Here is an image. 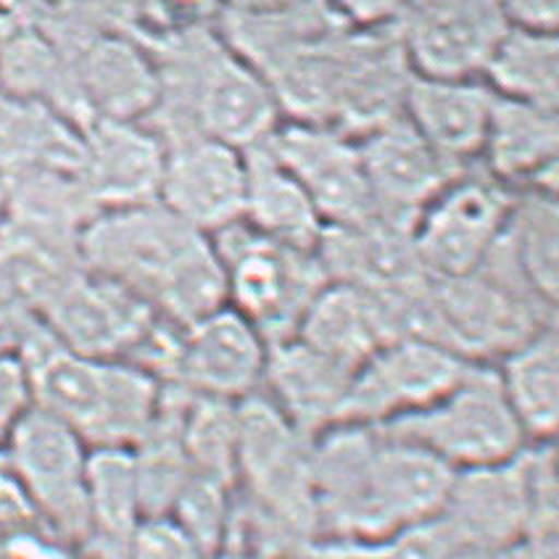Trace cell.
Returning a JSON list of instances; mask_svg holds the SVG:
<instances>
[{
	"mask_svg": "<svg viewBox=\"0 0 559 559\" xmlns=\"http://www.w3.org/2000/svg\"><path fill=\"white\" fill-rule=\"evenodd\" d=\"M454 469L372 425L343 423L311 441L317 542H378L438 518Z\"/></svg>",
	"mask_w": 559,
	"mask_h": 559,
	"instance_id": "6da1fadb",
	"label": "cell"
},
{
	"mask_svg": "<svg viewBox=\"0 0 559 559\" xmlns=\"http://www.w3.org/2000/svg\"><path fill=\"white\" fill-rule=\"evenodd\" d=\"M80 259L87 272L130 288L177 328L227 307L212 238L158 201L95 214L80 233Z\"/></svg>",
	"mask_w": 559,
	"mask_h": 559,
	"instance_id": "7a4b0ae2",
	"label": "cell"
},
{
	"mask_svg": "<svg viewBox=\"0 0 559 559\" xmlns=\"http://www.w3.org/2000/svg\"><path fill=\"white\" fill-rule=\"evenodd\" d=\"M158 74V104L148 122L167 140L206 135L249 148L283 122L275 95L217 24H186L140 37Z\"/></svg>",
	"mask_w": 559,
	"mask_h": 559,
	"instance_id": "3957f363",
	"label": "cell"
},
{
	"mask_svg": "<svg viewBox=\"0 0 559 559\" xmlns=\"http://www.w3.org/2000/svg\"><path fill=\"white\" fill-rule=\"evenodd\" d=\"M27 361L37 409L61 419L91 449H132L162 409L164 385L119 359L69 352L43 330L19 348Z\"/></svg>",
	"mask_w": 559,
	"mask_h": 559,
	"instance_id": "277c9868",
	"label": "cell"
},
{
	"mask_svg": "<svg viewBox=\"0 0 559 559\" xmlns=\"http://www.w3.org/2000/svg\"><path fill=\"white\" fill-rule=\"evenodd\" d=\"M372 428L415 443L454 473L501 465L528 447L493 365H469L430 406Z\"/></svg>",
	"mask_w": 559,
	"mask_h": 559,
	"instance_id": "5b68a950",
	"label": "cell"
},
{
	"mask_svg": "<svg viewBox=\"0 0 559 559\" xmlns=\"http://www.w3.org/2000/svg\"><path fill=\"white\" fill-rule=\"evenodd\" d=\"M225 270L227 307L270 343L294 338L320 290L330 283L317 249L280 243L257 233L243 219L212 235Z\"/></svg>",
	"mask_w": 559,
	"mask_h": 559,
	"instance_id": "8992f818",
	"label": "cell"
},
{
	"mask_svg": "<svg viewBox=\"0 0 559 559\" xmlns=\"http://www.w3.org/2000/svg\"><path fill=\"white\" fill-rule=\"evenodd\" d=\"M433 294L447 346L475 365H497L538 330L557 325V307L533 294L497 246L469 275L433 280Z\"/></svg>",
	"mask_w": 559,
	"mask_h": 559,
	"instance_id": "52a82bcc",
	"label": "cell"
},
{
	"mask_svg": "<svg viewBox=\"0 0 559 559\" xmlns=\"http://www.w3.org/2000/svg\"><path fill=\"white\" fill-rule=\"evenodd\" d=\"M235 488L290 525L307 542H317L311 438L290 423L262 391L240 399Z\"/></svg>",
	"mask_w": 559,
	"mask_h": 559,
	"instance_id": "ba28073f",
	"label": "cell"
},
{
	"mask_svg": "<svg viewBox=\"0 0 559 559\" xmlns=\"http://www.w3.org/2000/svg\"><path fill=\"white\" fill-rule=\"evenodd\" d=\"M3 462L50 536L85 551L91 447L61 419L32 409L3 443Z\"/></svg>",
	"mask_w": 559,
	"mask_h": 559,
	"instance_id": "9c48e42d",
	"label": "cell"
},
{
	"mask_svg": "<svg viewBox=\"0 0 559 559\" xmlns=\"http://www.w3.org/2000/svg\"><path fill=\"white\" fill-rule=\"evenodd\" d=\"M512 199L478 164L460 171L415 217L412 238L425 275L449 280L478 270L504 230Z\"/></svg>",
	"mask_w": 559,
	"mask_h": 559,
	"instance_id": "30bf717a",
	"label": "cell"
},
{
	"mask_svg": "<svg viewBox=\"0 0 559 559\" xmlns=\"http://www.w3.org/2000/svg\"><path fill=\"white\" fill-rule=\"evenodd\" d=\"M37 22V19H35ZM63 50L85 122H145L158 104V74L145 46L130 35L37 22Z\"/></svg>",
	"mask_w": 559,
	"mask_h": 559,
	"instance_id": "8fae6325",
	"label": "cell"
},
{
	"mask_svg": "<svg viewBox=\"0 0 559 559\" xmlns=\"http://www.w3.org/2000/svg\"><path fill=\"white\" fill-rule=\"evenodd\" d=\"M475 361L428 341H389L354 370L343 423L385 425L441 399Z\"/></svg>",
	"mask_w": 559,
	"mask_h": 559,
	"instance_id": "7c38bea8",
	"label": "cell"
},
{
	"mask_svg": "<svg viewBox=\"0 0 559 559\" xmlns=\"http://www.w3.org/2000/svg\"><path fill=\"white\" fill-rule=\"evenodd\" d=\"M266 143L314 203L325 227L359 225L380 214L354 135L330 124L283 119Z\"/></svg>",
	"mask_w": 559,
	"mask_h": 559,
	"instance_id": "4fadbf2b",
	"label": "cell"
},
{
	"mask_svg": "<svg viewBox=\"0 0 559 559\" xmlns=\"http://www.w3.org/2000/svg\"><path fill=\"white\" fill-rule=\"evenodd\" d=\"M510 19L501 0H412L393 22L423 78H480Z\"/></svg>",
	"mask_w": 559,
	"mask_h": 559,
	"instance_id": "5bb4252c",
	"label": "cell"
},
{
	"mask_svg": "<svg viewBox=\"0 0 559 559\" xmlns=\"http://www.w3.org/2000/svg\"><path fill=\"white\" fill-rule=\"evenodd\" d=\"M162 314L124 285L82 270L46 311V328L69 352L132 361Z\"/></svg>",
	"mask_w": 559,
	"mask_h": 559,
	"instance_id": "9a60e30c",
	"label": "cell"
},
{
	"mask_svg": "<svg viewBox=\"0 0 559 559\" xmlns=\"http://www.w3.org/2000/svg\"><path fill=\"white\" fill-rule=\"evenodd\" d=\"M243 151L206 135L164 140L158 203L203 235H217L243 219Z\"/></svg>",
	"mask_w": 559,
	"mask_h": 559,
	"instance_id": "2e32d148",
	"label": "cell"
},
{
	"mask_svg": "<svg viewBox=\"0 0 559 559\" xmlns=\"http://www.w3.org/2000/svg\"><path fill=\"white\" fill-rule=\"evenodd\" d=\"M266 341L249 320L225 307L180 330L164 385L190 396L240 402L262 391Z\"/></svg>",
	"mask_w": 559,
	"mask_h": 559,
	"instance_id": "e0dca14e",
	"label": "cell"
},
{
	"mask_svg": "<svg viewBox=\"0 0 559 559\" xmlns=\"http://www.w3.org/2000/svg\"><path fill=\"white\" fill-rule=\"evenodd\" d=\"M354 138L374 206L385 217L415 222L417 214L465 171L443 162L404 111L380 119Z\"/></svg>",
	"mask_w": 559,
	"mask_h": 559,
	"instance_id": "ac0fdd59",
	"label": "cell"
},
{
	"mask_svg": "<svg viewBox=\"0 0 559 559\" xmlns=\"http://www.w3.org/2000/svg\"><path fill=\"white\" fill-rule=\"evenodd\" d=\"M438 523L454 551H501L528 533L531 504L523 451L493 467L460 469L451 480Z\"/></svg>",
	"mask_w": 559,
	"mask_h": 559,
	"instance_id": "d6986e66",
	"label": "cell"
},
{
	"mask_svg": "<svg viewBox=\"0 0 559 559\" xmlns=\"http://www.w3.org/2000/svg\"><path fill=\"white\" fill-rule=\"evenodd\" d=\"M80 132V177L98 212L158 201L164 140L154 127L124 119H91Z\"/></svg>",
	"mask_w": 559,
	"mask_h": 559,
	"instance_id": "ffe728a7",
	"label": "cell"
},
{
	"mask_svg": "<svg viewBox=\"0 0 559 559\" xmlns=\"http://www.w3.org/2000/svg\"><path fill=\"white\" fill-rule=\"evenodd\" d=\"M415 222L385 214L346 227H325L317 243V257L333 283L352 285L365 294H389L404 285L428 280L419 264Z\"/></svg>",
	"mask_w": 559,
	"mask_h": 559,
	"instance_id": "44dd1931",
	"label": "cell"
},
{
	"mask_svg": "<svg viewBox=\"0 0 559 559\" xmlns=\"http://www.w3.org/2000/svg\"><path fill=\"white\" fill-rule=\"evenodd\" d=\"M352 378L354 367L296 335L266 346L262 393L311 441L341 425Z\"/></svg>",
	"mask_w": 559,
	"mask_h": 559,
	"instance_id": "7402d4cb",
	"label": "cell"
},
{
	"mask_svg": "<svg viewBox=\"0 0 559 559\" xmlns=\"http://www.w3.org/2000/svg\"><path fill=\"white\" fill-rule=\"evenodd\" d=\"M478 167L512 193H557L559 111L493 98Z\"/></svg>",
	"mask_w": 559,
	"mask_h": 559,
	"instance_id": "603a6c76",
	"label": "cell"
},
{
	"mask_svg": "<svg viewBox=\"0 0 559 559\" xmlns=\"http://www.w3.org/2000/svg\"><path fill=\"white\" fill-rule=\"evenodd\" d=\"M493 98L497 95L480 78L412 74L402 111L443 162L467 169L478 164Z\"/></svg>",
	"mask_w": 559,
	"mask_h": 559,
	"instance_id": "cb8c5ba5",
	"label": "cell"
},
{
	"mask_svg": "<svg viewBox=\"0 0 559 559\" xmlns=\"http://www.w3.org/2000/svg\"><path fill=\"white\" fill-rule=\"evenodd\" d=\"M0 91L37 100L85 124L63 50L35 19L0 11Z\"/></svg>",
	"mask_w": 559,
	"mask_h": 559,
	"instance_id": "d4e9b609",
	"label": "cell"
},
{
	"mask_svg": "<svg viewBox=\"0 0 559 559\" xmlns=\"http://www.w3.org/2000/svg\"><path fill=\"white\" fill-rule=\"evenodd\" d=\"M243 164L246 225L280 243L317 249L325 225L296 177L270 148L266 138L243 148Z\"/></svg>",
	"mask_w": 559,
	"mask_h": 559,
	"instance_id": "484cf974",
	"label": "cell"
},
{
	"mask_svg": "<svg viewBox=\"0 0 559 559\" xmlns=\"http://www.w3.org/2000/svg\"><path fill=\"white\" fill-rule=\"evenodd\" d=\"M82 132L63 114L37 100L0 91V177L3 182L29 171H78Z\"/></svg>",
	"mask_w": 559,
	"mask_h": 559,
	"instance_id": "4316f807",
	"label": "cell"
},
{
	"mask_svg": "<svg viewBox=\"0 0 559 559\" xmlns=\"http://www.w3.org/2000/svg\"><path fill=\"white\" fill-rule=\"evenodd\" d=\"M501 391L528 443L555 441L559 428V333L538 330L497 365Z\"/></svg>",
	"mask_w": 559,
	"mask_h": 559,
	"instance_id": "83f0119b",
	"label": "cell"
},
{
	"mask_svg": "<svg viewBox=\"0 0 559 559\" xmlns=\"http://www.w3.org/2000/svg\"><path fill=\"white\" fill-rule=\"evenodd\" d=\"M87 520H91V536H87L85 551L98 559L122 557L127 542L145 520L132 449H91Z\"/></svg>",
	"mask_w": 559,
	"mask_h": 559,
	"instance_id": "f1b7e54d",
	"label": "cell"
},
{
	"mask_svg": "<svg viewBox=\"0 0 559 559\" xmlns=\"http://www.w3.org/2000/svg\"><path fill=\"white\" fill-rule=\"evenodd\" d=\"M480 80L499 98L559 111L557 29H531L510 24L488 56Z\"/></svg>",
	"mask_w": 559,
	"mask_h": 559,
	"instance_id": "f546056e",
	"label": "cell"
},
{
	"mask_svg": "<svg viewBox=\"0 0 559 559\" xmlns=\"http://www.w3.org/2000/svg\"><path fill=\"white\" fill-rule=\"evenodd\" d=\"M296 338L354 370L385 343L372 298L333 280L301 317Z\"/></svg>",
	"mask_w": 559,
	"mask_h": 559,
	"instance_id": "4dcf8cb0",
	"label": "cell"
},
{
	"mask_svg": "<svg viewBox=\"0 0 559 559\" xmlns=\"http://www.w3.org/2000/svg\"><path fill=\"white\" fill-rule=\"evenodd\" d=\"M501 246L533 294L557 307L559 298V201L549 190L514 193Z\"/></svg>",
	"mask_w": 559,
	"mask_h": 559,
	"instance_id": "1f68e13d",
	"label": "cell"
},
{
	"mask_svg": "<svg viewBox=\"0 0 559 559\" xmlns=\"http://www.w3.org/2000/svg\"><path fill=\"white\" fill-rule=\"evenodd\" d=\"M238 402L190 396L182 404V447L190 473L235 488V451H238Z\"/></svg>",
	"mask_w": 559,
	"mask_h": 559,
	"instance_id": "d6a6232c",
	"label": "cell"
},
{
	"mask_svg": "<svg viewBox=\"0 0 559 559\" xmlns=\"http://www.w3.org/2000/svg\"><path fill=\"white\" fill-rule=\"evenodd\" d=\"M233 491V486L190 473L180 497H177L175 507L167 514L171 523L199 546V551L206 559L217 557L225 549Z\"/></svg>",
	"mask_w": 559,
	"mask_h": 559,
	"instance_id": "836d02e7",
	"label": "cell"
},
{
	"mask_svg": "<svg viewBox=\"0 0 559 559\" xmlns=\"http://www.w3.org/2000/svg\"><path fill=\"white\" fill-rule=\"evenodd\" d=\"M37 22L91 32H117L140 40L151 29L145 0H37L29 14Z\"/></svg>",
	"mask_w": 559,
	"mask_h": 559,
	"instance_id": "e575fe53",
	"label": "cell"
},
{
	"mask_svg": "<svg viewBox=\"0 0 559 559\" xmlns=\"http://www.w3.org/2000/svg\"><path fill=\"white\" fill-rule=\"evenodd\" d=\"M330 559H451V544L447 528L436 520L402 531L396 536L378 542H343L325 544Z\"/></svg>",
	"mask_w": 559,
	"mask_h": 559,
	"instance_id": "d590c367",
	"label": "cell"
},
{
	"mask_svg": "<svg viewBox=\"0 0 559 559\" xmlns=\"http://www.w3.org/2000/svg\"><path fill=\"white\" fill-rule=\"evenodd\" d=\"M32 409H35V393H32L27 361L14 348L0 346V449Z\"/></svg>",
	"mask_w": 559,
	"mask_h": 559,
	"instance_id": "8d00e7d4",
	"label": "cell"
},
{
	"mask_svg": "<svg viewBox=\"0 0 559 559\" xmlns=\"http://www.w3.org/2000/svg\"><path fill=\"white\" fill-rule=\"evenodd\" d=\"M119 559H206L169 518H145Z\"/></svg>",
	"mask_w": 559,
	"mask_h": 559,
	"instance_id": "74e56055",
	"label": "cell"
},
{
	"mask_svg": "<svg viewBox=\"0 0 559 559\" xmlns=\"http://www.w3.org/2000/svg\"><path fill=\"white\" fill-rule=\"evenodd\" d=\"M145 3L151 11L148 32L186 27V24H214L225 9L222 0H145Z\"/></svg>",
	"mask_w": 559,
	"mask_h": 559,
	"instance_id": "f35d334b",
	"label": "cell"
},
{
	"mask_svg": "<svg viewBox=\"0 0 559 559\" xmlns=\"http://www.w3.org/2000/svg\"><path fill=\"white\" fill-rule=\"evenodd\" d=\"M354 27H389L412 0H328Z\"/></svg>",
	"mask_w": 559,
	"mask_h": 559,
	"instance_id": "ab89813d",
	"label": "cell"
},
{
	"mask_svg": "<svg viewBox=\"0 0 559 559\" xmlns=\"http://www.w3.org/2000/svg\"><path fill=\"white\" fill-rule=\"evenodd\" d=\"M510 24L531 29H557L559 0H501Z\"/></svg>",
	"mask_w": 559,
	"mask_h": 559,
	"instance_id": "60d3db41",
	"label": "cell"
},
{
	"mask_svg": "<svg viewBox=\"0 0 559 559\" xmlns=\"http://www.w3.org/2000/svg\"><path fill=\"white\" fill-rule=\"evenodd\" d=\"M294 3L298 0H222L227 11H240V14H264V11H277Z\"/></svg>",
	"mask_w": 559,
	"mask_h": 559,
	"instance_id": "b9f144b4",
	"label": "cell"
},
{
	"mask_svg": "<svg viewBox=\"0 0 559 559\" xmlns=\"http://www.w3.org/2000/svg\"><path fill=\"white\" fill-rule=\"evenodd\" d=\"M283 559H330V555H328L325 544H307V546H301L298 551H294V555H288Z\"/></svg>",
	"mask_w": 559,
	"mask_h": 559,
	"instance_id": "7bdbcfd3",
	"label": "cell"
},
{
	"mask_svg": "<svg viewBox=\"0 0 559 559\" xmlns=\"http://www.w3.org/2000/svg\"><path fill=\"white\" fill-rule=\"evenodd\" d=\"M451 559H501V551H454Z\"/></svg>",
	"mask_w": 559,
	"mask_h": 559,
	"instance_id": "ee69618b",
	"label": "cell"
},
{
	"mask_svg": "<svg viewBox=\"0 0 559 559\" xmlns=\"http://www.w3.org/2000/svg\"><path fill=\"white\" fill-rule=\"evenodd\" d=\"M3 217H5V182L3 177H0V225H3Z\"/></svg>",
	"mask_w": 559,
	"mask_h": 559,
	"instance_id": "f6af8a7d",
	"label": "cell"
},
{
	"mask_svg": "<svg viewBox=\"0 0 559 559\" xmlns=\"http://www.w3.org/2000/svg\"><path fill=\"white\" fill-rule=\"evenodd\" d=\"M209 559H249V557H240V555H230V551H222V555L209 557Z\"/></svg>",
	"mask_w": 559,
	"mask_h": 559,
	"instance_id": "bcb514c9",
	"label": "cell"
},
{
	"mask_svg": "<svg viewBox=\"0 0 559 559\" xmlns=\"http://www.w3.org/2000/svg\"><path fill=\"white\" fill-rule=\"evenodd\" d=\"M0 465H3V451H0Z\"/></svg>",
	"mask_w": 559,
	"mask_h": 559,
	"instance_id": "7dc6e473",
	"label": "cell"
}]
</instances>
